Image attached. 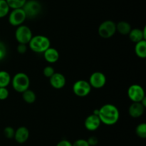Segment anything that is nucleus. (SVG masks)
<instances>
[{
    "mask_svg": "<svg viewBox=\"0 0 146 146\" xmlns=\"http://www.w3.org/2000/svg\"><path fill=\"white\" fill-rule=\"evenodd\" d=\"M98 117L103 124L113 125L120 118L119 110L114 104H106L99 108Z\"/></svg>",
    "mask_w": 146,
    "mask_h": 146,
    "instance_id": "f257e3e1",
    "label": "nucleus"
},
{
    "mask_svg": "<svg viewBox=\"0 0 146 146\" xmlns=\"http://www.w3.org/2000/svg\"><path fill=\"white\" fill-rule=\"evenodd\" d=\"M29 47L36 53H44L51 47V41L49 38L41 34L33 36L29 42Z\"/></svg>",
    "mask_w": 146,
    "mask_h": 146,
    "instance_id": "f03ea898",
    "label": "nucleus"
},
{
    "mask_svg": "<svg viewBox=\"0 0 146 146\" xmlns=\"http://www.w3.org/2000/svg\"><path fill=\"white\" fill-rule=\"evenodd\" d=\"M12 87L16 92L22 93L29 88L30 79L24 72H18L14 75L11 81Z\"/></svg>",
    "mask_w": 146,
    "mask_h": 146,
    "instance_id": "7ed1b4c3",
    "label": "nucleus"
},
{
    "mask_svg": "<svg viewBox=\"0 0 146 146\" xmlns=\"http://www.w3.org/2000/svg\"><path fill=\"white\" fill-rule=\"evenodd\" d=\"M116 32L115 23L112 20H106L99 25L98 34L104 39H109L112 37Z\"/></svg>",
    "mask_w": 146,
    "mask_h": 146,
    "instance_id": "20e7f679",
    "label": "nucleus"
},
{
    "mask_svg": "<svg viewBox=\"0 0 146 146\" xmlns=\"http://www.w3.org/2000/svg\"><path fill=\"white\" fill-rule=\"evenodd\" d=\"M32 37V31L28 26L21 24L16 29L15 38L19 44H28Z\"/></svg>",
    "mask_w": 146,
    "mask_h": 146,
    "instance_id": "39448f33",
    "label": "nucleus"
},
{
    "mask_svg": "<svg viewBox=\"0 0 146 146\" xmlns=\"http://www.w3.org/2000/svg\"><path fill=\"white\" fill-rule=\"evenodd\" d=\"M22 9L27 18H34L41 11V4L37 0H27Z\"/></svg>",
    "mask_w": 146,
    "mask_h": 146,
    "instance_id": "423d86ee",
    "label": "nucleus"
},
{
    "mask_svg": "<svg viewBox=\"0 0 146 146\" xmlns=\"http://www.w3.org/2000/svg\"><path fill=\"white\" fill-rule=\"evenodd\" d=\"M91 88L92 87H91L88 81L84 80H79L75 82L73 84L72 90L74 94L78 97H84L90 94Z\"/></svg>",
    "mask_w": 146,
    "mask_h": 146,
    "instance_id": "0eeeda50",
    "label": "nucleus"
},
{
    "mask_svg": "<svg viewBox=\"0 0 146 146\" xmlns=\"http://www.w3.org/2000/svg\"><path fill=\"white\" fill-rule=\"evenodd\" d=\"M8 21L11 26L19 27L24 24L27 19V16L22 8L12 9L9 13Z\"/></svg>",
    "mask_w": 146,
    "mask_h": 146,
    "instance_id": "6e6552de",
    "label": "nucleus"
},
{
    "mask_svg": "<svg viewBox=\"0 0 146 146\" xmlns=\"http://www.w3.org/2000/svg\"><path fill=\"white\" fill-rule=\"evenodd\" d=\"M128 97L133 102H141V100L145 97V90L140 84H131L128 89Z\"/></svg>",
    "mask_w": 146,
    "mask_h": 146,
    "instance_id": "1a4fd4ad",
    "label": "nucleus"
},
{
    "mask_svg": "<svg viewBox=\"0 0 146 146\" xmlns=\"http://www.w3.org/2000/svg\"><path fill=\"white\" fill-rule=\"evenodd\" d=\"M90 85L96 89H101L106 84V77L101 72H94L89 77Z\"/></svg>",
    "mask_w": 146,
    "mask_h": 146,
    "instance_id": "9d476101",
    "label": "nucleus"
},
{
    "mask_svg": "<svg viewBox=\"0 0 146 146\" xmlns=\"http://www.w3.org/2000/svg\"><path fill=\"white\" fill-rule=\"evenodd\" d=\"M49 83L54 89L60 90L66 85V79L62 73L55 72L49 78Z\"/></svg>",
    "mask_w": 146,
    "mask_h": 146,
    "instance_id": "9b49d317",
    "label": "nucleus"
},
{
    "mask_svg": "<svg viewBox=\"0 0 146 146\" xmlns=\"http://www.w3.org/2000/svg\"><path fill=\"white\" fill-rule=\"evenodd\" d=\"M101 122L98 115L92 114L88 115L84 121V126L88 131H95L101 126Z\"/></svg>",
    "mask_w": 146,
    "mask_h": 146,
    "instance_id": "f8f14e48",
    "label": "nucleus"
},
{
    "mask_svg": "<svg viewBox=\"0 0 146 146\" xmlns=\"http://www.w3.org/2000/svg\"><path fill=\"white\" fill-rule=\"evenodd\" d=\"M29 137V130L25 126H21L15 130L14 140L19 144H23L28 140Z\"/></svg>",
    "mask_w": 146,
    "mask_h": 146,
    "instance_id": "ddd939ff",
    "label": "nucleus"
},
{
    "mask_svg": "<svg viewBox=\"0 0 146 146\" xmlns=\"http://www.w3.org/2000/svg\"><path fill=\"white\" fill-rule=\"evenodd\" d=\"M128 36H129L130 40L134 43L139 42L142 40H146L145 27H144L143 29H141L138 28L131 29Z\"/></svg>",
    "mask_w": 146,
    "mask_h": 146,
    "instance_id": "4468645a",
    "label": "nucleus"
},
{
    "mask_svg": "<svg viewBox=\"0 0 146 146\" xmlns=\"http://www.w3.org/2000/svg\"><path fill=\"white\" fill-rule=\"evenodd\" d=\"M145 108L141 102H133L128 108V114L133 118H138L143 115Z\"/></svg>",
    "mask_w": 146,
    "mask_h": 146,
    "instance_id": "2eb2a0df",
    "label": "nucleus"
},
{
    "mask_svg": "<svg viewBox=\"0 0 146 146\" xmlns=\"http://www.w3.org/2000/svg\"><path fill=\"white\" fill-rule=\"evenodd\" d=\"M43 54H44V60L49 64H54L59 60V52L54 47H50Z\"/></svg>",
    "mask_w": 146,
    "mask_h": 146,
    "instance_id": "dca6fc26",
    "label": "nucleus"
},
{
    "mask_svg": "<svg viewBox=\"0 0 146 146\" xmlns=\"http://www.w3.org/2000/svg\"><path fill=\"white\" fill-rule=\"evenodd\" d=\"M135 53L139 58H146V40H142L135 43Z\"/></svg>",
    "mask_w": 146,
    "mask_h": 146,
    "instance_id": "f3484780",
    "label": "nucleus"
},
{
    "mask_svg": "<svg viewBox=\"0 0 146 146\" xmlns=\"http://www.w3.org/2000/svg\"><path fill=\"white\" fill-rule=\"evenodd\" d=\"M116 31L122 35H128L131 30V25L128 22L125 21H121L115 24Z\"/></svg>",
    "mask_w": 146,
    "mask_h": 146,
    "instance_id": "a211bd4d",
    "label": "nucleus"
},
{
    "mask_svg": "<svg viewBox=\"0 0 146 146\" xmlns=\"http://www.w3.org/2000/svg\"><path fill=\"white\" fill-rule=\"evenodd\" d=\"M11 77L9 73L5 70L0 71V87H7L11 83Z\"/></svg>",
    "mask_w": 146,
    "mask_h": 146,
    "instance_id": "6ab92c4d",
    "label": "nucleus"
},
{
    "mask_svg": "<svg viewBox=\"0 0 146 146\" xmlns=\"http://www.w3.org/2000/svg\"><path fill=\"white\" fill-rule=\"evenodd\" d=\"M22 98L26 103L32 104L36 100V95L33 90L28 89L22 92Z\"/></svg>",
    "mask_w": 146,
    "mask_h": 146,
    "instance_id": "aec40b11",
    "label": "nucleus"
},
{
    "mask_svg": "<svg viewBox=\"0 0 146 146\" xmlns=\"http://www.w3.org/2000/svg\"><path fill=\"white\" fill-rule=\"evenodd\" d=\"M27 1V0H6L10 9L22 8Z\"/></svg>",
    "mask_w": 146,
    "mask_h": 146,
    "instance_id": "412c9836",
    "label": "nucleus"
},
{
    "mask_svg": "<svg viewBox=\"0 0 146 146\" xmlns=\"http://www.w3.org/2000/svg\"><path fill=\"white\" fill-rule=\"evenodd\" d=\"M10 8L6 0H0V19L4 18L9 13Z\"/></svg>",
    "mask_w": 146,
    "mask_h": 146,
    "instance_id": "4be33fe9",
    "label": "nucleus"
},
{
    "mask_svg": "<svg viewBox=\"0 0 146 146\" xmlns=\"http://www.w3.org/2000/svg\"><path fill=\"white\" fill-rule=\"evenodd\" d=\"M135 133L140 138H146V123H142L138 125L135 128Z\"/></svg>",
    "mask_w": 146,
    "mask_h": 146,
    "instance_id": "5701e85b",
    "label": "nucleus"
},
{
    "mask_svg": "<svg viewBox=\"0 0 146 146\" xmlns=\"http://www.w3.org/2000/svg\"><path fill=\"white\" fill-rule=\"evenodd\" d=\"M15 130L11 126H7L4 129V135L7 139H12L14 137Z\"/></svg>",
    "mask_w": 146,
    "mask_h": 146,
    "instance_id": "b1692460",
    "label": "nucleus"
},
{
    "mask_svg": "<svg viewBox=\"0 0 146 146\" xmlns=\"http://www.w3.org/2000/svg\"><path fill=\"white\" fill-rule=\"evenodd\" d=\"M55 72H56L54 67H53L52 66L50 65L46 66L44 68V70H43V74H44L46 77H47V78L48 79H49Z\"/></svg>",
    "mask_w": 146,
    "mask_h": 146,
    "instance_id": "393cba45",
    "label": "nucleus"
},
{
    "mask_svg": "<svg viewBox=\"0 0 146 146\" xmlns=\"http://www.w3.org/2000/svg\"><path fill=\"white\" fill-rule=\"evenodd\" d=\"M9 92L7 87H0V100H5L8 98Z\"/></svg>",
    "mask_w": 146,
    "mask_h": 146,
    "instance_id": "a878e982",
    "label": "nucleus"
},
{
    "mask_svg": "<svg viewBox=\"0 0 146 146\" xmlns=\"http://www.w3.org/2000/svg\"><path fill=\"white\" fill-rule=\"evenodd\" d=\"M7 55V47L4 43L0 41V61L4 60Z\"/></svg>",
    "mask_w": 146,
    "mask_h": 146,
    "instance_id": "bb28decb",
    "label": "nucleus"
},
{
    "mask_svg": "<svg viewBox=\"0 0 146 146\" xmlns=\"http://www.w3.org/2000/svg\"><path fill=\"white\" fill-rule=\"evenodd\" d=\"M73 146H90L86 140L84 139H78L74 143H72Z\"/></svg>",
    "mask_w": 146,
    "mask_h": 146,
    "instance_id": "cd10ccee",
    "label": "nucleus"
},
{
    "mask_svg": "<svg viewBox=\"0 0 146 146\" xmlns=\"http://www.w3.org/2000/svg\"><path fill=\"white\" fill-rule=\"evenodd\" d=\"M27 44H19L18 46H17V50L19 54H24V53L27 52Z\"/></svg>",
    "mask_w": 146,
    "mask_h": 146,
    "instance_id": "c85d7f7f",
    "label": "nucleus"
},
{
    "mask_svg": "<svg viewBox=\"0 0 146 146\" xmlns=\"http://www.w3.org/2000/svg\"><path fill=\"white\" fill-rule=\"evenodd\" d=\"M86 140L90 146H96L98 143V140L96 136H91V137H88V140Z\"/></svg>",
    "mask_w": 146,
    "mask_h": 146,
    "instance_id": "c756f323",
    "label": "nucleus"
},
{
    "mask_svg": "<svg viewBox=\"0 0 146 146\" xmlns=\"http://www.w3.org/2000/svg\"><path fill=\"white\" fill-rule=\"evenodd\" d=\"M56 146H73L72 143L68 140H61L57 143Z\"/></svg>",
    "mask_w": 146,
    "mask_h": 146,
    "instance_id": "7c9ffc66",
    "label": "nucleus"
},
{
    "mask_svg": "<svg viewBox=\"0 0 146 146\" xmlns=\"http://www.w3.org/2000/svg\"><path fill=\"white\" fill-rule=\"evenodd\" d=\"M141 103L144 106V107H146V97H144L142 100L141 101Z\"/></svg>",
    "mask_w": 146,
    "mask_h": 146,
    "instance_id": "2f4dec72",
    "label": "nucleus"
},
{
    "mask_svg": "<svg viewBox=\"0 0 146 146\" xmlns=\"http://www.w3.org/2000/svg\"><path fill=\"white\" fill-rule=\"evenodd\" d=\"M98 113H99V109H96V110H94V112H93V114L95 115L98 116Z\"/></svg>",
    "mask_w": 146,
    "mask_h": 146,
    "instance_id": "473e14b6",
    "label": "nucleus"
}]
</instances>
